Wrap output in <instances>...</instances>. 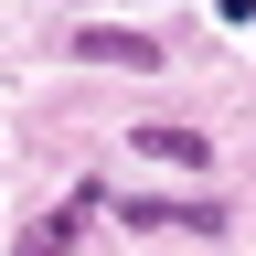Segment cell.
<instances>
[{"mask_svg":"<svg viewBox=\"0 0 256 256\" xmlns=\"http://www.w3.org/2000/svg\"><path fill=\"white\" fill-rule=\"evenodd\" d=\"M75 54H86V64H128V75H160V43H150V32H128V22H86Z\"/></svg>","mask_w":256,"mask_h":256,"instance_id":"cell-2","label":"cell"},{"mask_svg":"<svg viewBox=\"0 0 256 256\" xmlns=\"http://www.w3.org/2000/svg\"><path fill=\"white\" fill-rule=\"evenodd\" d=\"M150 160H171V171H214V139L203 128H182V118H150V128H128Z\"/></svg>","mask_w":256,"mask_h":256,"instance_id":"cell-3","label":"cell"},{"mask_svg":"<svg viewBox=\"0 0 256 256\" xmlns=\"http://www.w3.org/2000/svg\"><path fill=\"white\" fill-rule=\"evenodd\" d=\"M86 214H107V182H75V192H64V203H54V214L22 235V256H64V246L86 235Z\"/></svg>","mask_w":256,"mask_h":256,"instance_id":"cell-1","label":"cell"}]
</instances>
